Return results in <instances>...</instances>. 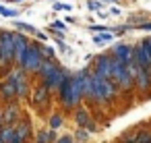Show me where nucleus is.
<instances>
[{
	"mask_svg": "<svg viewBox=\"0 0 151 143\" xmlns=\"http://www.w3.org/2000/svg\"><path fill=\"white\" fill-rule=\"evenodd\" d=\"M15 58V33H0V64Z\"/></svg>",
	"mask_w": 151,
	"mask_h": 143,
	"instance_id": "obj_1",
	"label": "nucleus"
},
{
	"mask_svg": "<svg viewBox=\"0 0 151 143\" xmlns=\"http://www.w3.org/2000/svg\"><path fill=\"white\" fill-rule=\"evenodd\" d=\"M42 62H44V58H42V54H40L37 46H29V48H27V52H25V56H23V62H21V66H23L25 71H31V73H35V71H40Z\"/></svg>",
	"mask_w": 151,
	"mask_h": 143,
	"instance_id": "obj_2",
	"label": "nucleus"
},
{
	"mask_svg": "<svg viewBox=\"0 0 151 143\" xmlns=\"http://www.w3.org/2000/svg\"><path fill=\"white\" fill-rule=\"evenodd\" d=\"M110 77L118 83V85H130V77H128V73H126V66L122 64V62H118V60H112V69H110Z\"/></svg>",
	"mask_w": 151,
	"mask_h": 143,
	"instance_id": "obj_3",
	"label": "nucleus"
},
{
	"mask_svg": "<svg viewBox=\"0 0 151 143\" xmlns=\"http://www.w3.org/2000/svg\"><path fill=\"white\" fill-rule=\"evenodd\" d=\"M114 54H116V60L122 62L124 66L134 60V48H130V46H126V44L116 46V48H114Z\"/></svg>",
	"mask_w": 151,
	"mask_h": 143,
	"instance_id": "obj_4",
	"label": "nucleus"
},
{
	"mask_svg": "<svg viewBox=\"0 0 151 143\" xmlns=\"http://www.w3.org/2000/svg\"><path fill=\"white\" fill-rule=\"evenodd\" d=\"M110 69H112V58L99 56L95 60V77L99 79H110Z\"/></svg>",
	"mask_w": 151,
	"mask_h": 143,
	"instance_id": "obj_5",
	"label": "nucleus"
},
{
	"mask_svg": "<svg viewBox=\"0 0 151 143\" xmlns=\"http://www.w3.org/2000/svg\"><path fill=\"white\" fill-rule=\"evenodd\" d=\"M27 48H29L27 38H25V35H17V33H15V60H17L19 64L23 62V56H25Z\"/></svg>",
	"mask_w": 151,
	"mask_h": 143,
	"instance_id": "obj_6",
	"label": "nucleus"
},
{
	"mask_svg": "<svg viewBox=\"0 0 151 143\" xmlns=\"http://www.w3.org/2000/svg\"><path fill=\"white\" fill-rule=\"evenodd\" d=\"M46 100H48V87L42 85V87H37L35 93H33V102H35V104H42V102H46Z\"/></svg>",
	"mask_w": 151,
	"mask_h": 143,
	"instance_id": "obj_7",
	"label": "nucleus"
},
{
	"mask_svg": "<svg viewBox=\"0 0 151 143\" xmlns=\"http://www.w3.org/2000/svg\"><path fill=\"white\" fill-rule=\"evenodd\" d=\"M112 40H114V35H112V33H108V31L97 33V35L93 38V42H95V44H99V46H101V44H110Z\"/></svg>",
	"mask_w": 151,
	"mask_h": 143,
	"instance_id": "obj_8",
	"label": "nucleus"
},
{
	"mask_svg": "<svg viewBox=\"0 0 151 143\" xmlns=\"http://www.w3.org/2000/svg\"><path fill=\"white\" fill-rule=\"evenodd\" d=\"M77 122H79L81 126H89V129H91V118L87 116L85 110H79V112H77Z\"/></svg>",
	"mask_w": 151,
	"mask_h": 143,
	"instance_id": "obj_9",
	"label": "nucleus"
},
{
	"mask_svg": "<svg viewBox=\"0 0 151 143\" xmlns=\"http://www.w3.org/2000/svg\"><path fill=\"white\" fill-rule=\"evenodd\" d=\"M17 29H19V31H25V33H33V35H35V31H37L33 25H29V23H23V21H19V23H17Z\"/></svg>",
	"mask_w": 151,
	"mask_h": 143,
	"instance_id": "obj_10",
	"label": "nucleus"
},
{
	"mask_svg": "<svg viewBox=\"0 0 151 143\" xmlns=\"http://www.w3.org/2000/svg\"><path fill=\"white\" fill-rule=\"evenodd\" d=\"M101 6H104V4L99 2V0H87V9H89V11H99Z\"/></svg>",
	"mask_w": 151,
	"mask_h": 143,
	"instance_id": "obj_11",
	"label": "nucleus"
},
{
	"mask_svg": "<svg viewBox=\"0 0 151 143\" xmlns=\"http://www.w3.org/2000/svg\"><path fill=\"white\" fill-rule=\"evenodd\" d=\"M0 15H4V17H17V11H11V9H4L2 4H0Z\"/></svg>",
	"mask_w": 151,
	"mask_h": 143,
	"instance_id": "obj_12",
	"label": "nucleus"
},
{
	"mask_svg": "<svg viewBox=\"0 0 151 143\" xmlns=\"http://www.w3.org/2000/svg\"><path fill=\"white\" fill-rule=\"evenodd\" d=\"M73 6L70 4H64V2H54V11H70Z\"/></svg>",
	"mask_w": 151,
	"mask_h": 143,
	"instance_id": "obj_13",
	"label": "nucleus"
},
{
	"mask_svg": "<svg viewBox=\"0 0 151 143\" xmlns=\"http://www.w3.org/2000/svg\"><path fill=\"white\" fill-rule=\"evenodd\" d=\"M60 124H62V118H60V116H52V118H50V126H52V129H58Z\"/></svg>",
	"mask_w": 151,
	"mask_h": 143,
	"instance_id": "obj_14",
	"label": "nucleus"
},
{
	"mask_svg": "<svg viewBox=\"0 0 151 143\" xmlns=\"http://www.w3.org/2000/svg\"><path fill=\"white\" fill-rule=\"evenodd\" d=\"M52 137H54L52 133H40V137H37V139H40V143H50V139H52Z\"/></svg>",
	"mask_w": 151,
	"mask_h": 143,
	"instance_id": "obj_15",
	"label": "nucleus"
},
{
	"mask_svg": "<svg viewBox=\"0 0 151 143\" xmlns=\"http://www.w3.org/2000/svg\"><path fill=\"white\" fill-rule=\"evenodd\" d=\"M137 143H151V133H143V135L137 139Z\"/></svg>",
	"mask_w": 151,
	"mask_h": 143,
	"instance_id": "obj_16",
	"label": "nucleus"
},
{
	"mask_svg": "<svg viewBox=\"0 0 151 143\" xmlns=\"http://www.w3.org/2000/svg\"><path fill=\"white\" fill-rule=\"evenodd\" d=\"M52 29L62 31V29H64V21H60V19H58V21H54V23H52Z\"/></svg>",
	"mask_w": 151,
	"mask_h": 143,
	"instance_id": "obj_17",
	"label": "nucleus"
},
{
	"mask_svg": "<svg viewBox=\"0 0 151 143\" xmlns=\"http://www.w3.org/2000/svg\"><path fill=\"white\" fill-rule=\"evenodd\" d=\"M35 35H37V40H48V35L42 33V31H35Z\"/></svg>",
	"mask_w": 151,
	"mask_h": 143,
	"instance_id": "obj_18",
	"label": "nucleus"
},
{
	"mask_svg": "<svg viewBox=\"0 0 151 143\" xmlns=\"http://www.w3.org/2000/svg\"><path fill=\"white\" fill-rule=\"evenodd\" d=\"M141 29H145V31H149V29H151V23H145V25H141Z\"/></svg>",
	"mask_w": 151,
	"mask_h": 143,
	"instance_id": "obj_19",
	"label": "nucleus"
},
{
	"mask_svg": "<svg viewBox=\"0 0 151 143\" xmlns=\"http://www.w3.org/2000/svg\"><path fill=\"white\" fill-rule=\"evenodd\" d=\"M58 143H70V137H62V139H60Z\"/></svg>",
	"mask_w": 151,
	"mask_h": 143,
	"instance_id": "obj_20",
	"label": "nucleus"
},
{
	"mask_svg": "<svg viewBox=\"0 0 151 143\" xmlns=\"http://www.w3.org/2000/svg\"><path fill=\"white\" fill-rule=\"evenodd\" d=\"M9 2H23V0H9Z\"/></svg>",
	"mask_w": 151,
	"mask_h": 143,
	"instance_id": "obj_21",
	"label": "nucleus"
},
{
	"mask_svg": "<svg viewBox=\"0 0 151 143\" xmlns=\"http://www.w3.org/2000/svg\"><path fill=\"white\" fill-rule=\"evenodd\" d=\"M101 2H106V0H101ZM112 2H116V0H112Z\"/></svg>",
	"mask_w": 151,
	"mask_h": 143,
	"instance_id": "obj_22",
	"label": "nucleus"
}]
</instances>
